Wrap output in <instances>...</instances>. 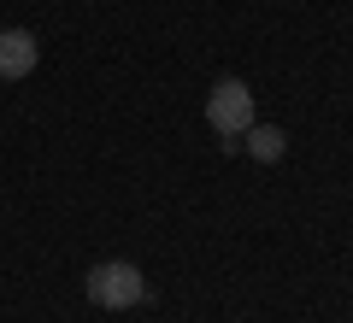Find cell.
I'll list each match as a JSON object with an SVG mask.
<instances>
[{
	"mask_svg": "<svg viewBox=\"0 0 353 323\" xmlns=\"http://www.w3.org/2000/svg\"><path fill=\"white\" fill-rule=\"evenodd\" d=\"M88 300L101 311H130V306L148 300V276H141L136 264H124V259L94 264V271H88Z\"/></svg>",
	"mask_w": 353,
	"mask_h": 323,
	"instance_id": "cell-1",
	"label": "cell"
},
{
	"mask_svg": "<svg viewBox=\"0 0 353 323\" xmlns=\"http://www.w3.org/2000/svg\"><path fill=\"white\" fill-rule=\"evenodd\" d=\"M206 124L218 129V136H241V129L253 124V94L241 76H224V83L206 94Z\"/></svg>",
	"mask_w": 353,
	"mask_h": 323,
	"instance_id": "cell-2",
	"label": "cell"
},
{
	"mask_svg": "<svg viewBox=\"0 0 353 323\" xmlns=\"http://www.w3.org/2000/svg\"><path fill=\"white\" fill-rule=\"evenodd\" d=\"M36 36L30 30H0V76L6 83H18V76H30L36 71Z\"/></svg>",
	"mask_w": 353,
	"mask_h": 323,
	"instance_id": "cell-3",
	"label": "cell"
},
{
	"mask_svg": "<svg viewBox=\"0 0 353 323\" xmlns=\"http://www.w3.org/2000/svg\"><path fill=\"white\" fill-rule=\"evenodd\" d=\"M241 136H248V159H259V165H277L283 153H289V136H283L277 124H248Z\"/></svg>",
	"mask_w": 353,
	"mask_h": 323,
	"instance_id": "cell-4",
	"label": "cell"
}]
</instances>
